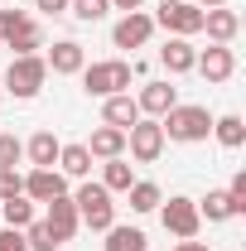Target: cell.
<instances>
[{
	"label": "cell",
	"mask_w": 246,
	"mask_h": 251,
	"mask_svg": "<svg viewBox=\"0 0 246 251\" xmlns=\"http://www.w3.org/2000/svg\"><path fill=\"white\" fill-rule=\"evenodd\" d=\"M87 155H92V159H116V155H125V130H116V126H97L92 140H87Z\"/></svg>",
	"instance_id": "18"
},
{
	"label": "cell",
	"mask_w": 246,
	"mask_h": 251,
	"mask_svg": "<svg viewBox=\"0 0 246 251\" xmlns=\"http://www.w3.org/2000/svg\"><path fill=\"white\" fill-rule=\"evenodd\" d=\"M49 213H44V222L53 227V237L58 242H68V237H77V227H82V218H77V203H73V193H63V198H53V203H44Z\"/></svg>",
	"instance_id": "11"
},
{
	"label": "cell",
	"mask_w": 246,
	"mask_h": 251,
	"mask_svg": "<svg viewBox=\"0 0 246 251\" xmlns=\"http://www.w3.org/2000/svg\"><path fill=\"white\" fill-rule=\"evenodd\" d=\"M159 130H164V140H208L213 135V116H208V106H169L164 116H159Z\"/></svg>",
	"instance_id": "1"
},
{
	"label": "cell",
	"mask_w": 246,
	"mask_h": 251,
	"mask_svg": "<svg viewBox=\"0 0 246 251\" xmlns=\"http://www.w3.org/2000/svg\"><path fill=\"white\" fill-rule=\"evenodd\" d=\"M106 251H150V237H145L140 227L111 222V227H106Z\"/></svg>",
	"instance_id": "20"
},
{
	"label": "cell",
	"mask_w": 246,
	"mask_h": 251,
	"mask_svg": "<svg viewBox=\"0 0 246 251\" xmlns=\"http://www.w3.org/2000/svg\"><path fill=\"white\" fill-rule=\"evenodd\" d=\"M68 15H77L82 25H97L111 15V0H68Z\"/></svg>",
	"instance_id": "27"
},
{
	"label": "cell",
	"mask_w": 246,
	"mask_h": 251,
	"mask_svg": "<svg viewBox=\"0 0 246 251\" xmlns=\"http://www.w3.org/2000/svg\"><path fill=\"white\" fill-rule=\"evenodd\" d=\"M125 150H130V159H140V164H154V159L164 155V130H159V121L154 116H140V121L125 130Z\"/></svg>",
	"instance_id": "6"
},
{
	"label": "cell",
	"mask_w": 246,
	"mask_h": 251,
	"mask_svg": "<svg viewBox=\"0 0 246 251\" xmlns=\"http://www.w3.org/2000/svg\"><path fill=\"white\" fill-rule=\"evenodd\" d=\"M0 251H29V242H25V232L5 227V232H0Z\"/></svg>",
	"instance_id": "33"
},
{
	"label": "cell",
	"mask_w": 246,
	"mask_h": 251,
	"mask_svg": "<svg viewBox=\"0 0 246 251\" xmlns=\"http://www.w3.org/2000/svg\"><path fill=\"white\" fill-rule=\"evenodd\" d=\"M10 49H15V58H20V53H39V49H44V29H39V25L29 20L25 29L10 39Z\"/></svg>",
	"instance_id": "28"
},
{
	"label": "cell",
	"mask_w": 246,
	"mask_h": 251,
	"mask_svg": "<svg viewBox=\"0 0 246 251\" xmlns=\"http://www.w3.org/2000/svg\"><path fill=\"white\" fill-rule=\"evenodd\" d=\"M150 34H154V20H150V15L125 10L121 20L111 25V44H116V49H145V44H150Z\"/></svg>",
	"instance_id": "8"
},
{
	"label": "cell",
	"mask_w": 246,
	"mask_h": 251,
	"mask_svg": "<svg viewBox=\"0 0 246 251\" xmlns=\"http://www.w3.org/2000/svg\"><path fill=\"white\" fill-rule=\"evenodd\" d=\"M34 5H39L44 15H63V10H68V0H34Z\"/></svg>",
	"instance_id": "34"
},
{
	"label": "cell",
	"mask_w": 246,
	"mask_h": 251,
	"mask_svg": "<svg viewBox=\"0 0 246 251\" xmlns=\"http://www.w3.org/2000/svg\"><path fill=\"white\" fill-rule=\"evenodd\" d=\"M25 25H29V15H25V10H0V44H10Z\"/></svg>",
	"instance_id": "30"
},
{
	"label": "cell",
	"mask_w": 246,
	"mask_h": 251,
	"mask_svg": "<svg viewBox=\"0 0 246 251\" xmlns=\"http://www.w3.org/2000/svg\"><path fill=\"white\" fill-rule=\"evenodd\" d=\"M125 193H130V213H154V208L164 203L159 184H150V179H135V184L125 188Z\"/></svg>",
	"instance_id": "24"
},
{
	"label": "cell",
	"mask_w": 246,
	"mask_h": 251,
	"mask_svg": "<svg viewBox=\"0 0 246 251\" xmlns=\"http://www.w3.org/2000/svg\"><path fill=\"white\" fill-rule=\"evenodd\" d=\"M174 251H213V247H208V242H198V237H193V242H179V247H174Z\"/></svg>",
	"instance_id": "35"
},
{
	"label": "cell",
	"mask_w": 246,
	"mask_h": 251,
	"mask_svg": "<svg viewBox=\"0 0 246 251\" xmlns=\"http://www.w3.org/2000/svg\"><path fill=\"white\" fill-rule=\"evenodd\" d=\"M44 82H49V63L39 58V53H20V58H10V68H5V87L20 97V101L39 97V92H44Z\"/></svg>",
	"instance_id": "3"
},
{
	"label": "cell",
	"mask_w": 246,
	"mask_h": 251,
	"mask_svg": "<svg viewBox=\"0 0 246 251\" xmlns=\"http://www.w3.org/2000/svg\"><path fill=\"white\" fill-rule=\"evenodd\" d=\"M25 242H29V251H58V247H63L58 237H53V227H49L44 218H34L29 227H25Z\"/></svg>",
	"instance_id": "26"
},
{
	"label": "cell",
	"mask_w": 246,
	"mask_h": 251,
	"mask_svg": "<svg viewBox=\"0 0 246 251\" xmlns=\"http://www.w3.org/2000/svg\"><path fill=\"white\" fill-rule=\"evenodd\" d=\"M140 121V106H135V97L130 92H116L101 101V126H116V130H130V126Z\"/></svg>",
	"instance_id": "16"
},
{
	"label": "cell",
	"mask_w": 246,
	"mask_h": 251,
	"mask_svg": "<svg viewBox=\"0 0 246 251\" xmlns=\"http://www.w3.org/2000/svg\"><path fill=\"white\" fill-rule=\"evenodd\" d=\"M159 63H164V73H169V77H179V73H193V63H198V49H193V39H179V34H169V44L159 49Z\"/></svg>",
	"instance_id": "14"
},
{
	"label": "cell",
	"mask_w": 246,
	"mask_h": 251,
	"mask_svg": "<svg viewBox=\"0 0 246 251\" xmlns=\"http://www.w3.org/2000/svg\"><path fill=\"white\" fill-rule=\"evenodd\" d=\"M145 0H111V10H140Z\"/></svg>",
	"instance_id": "36"
},
{
	"label": "cell",
	"mask_w": 246,
	"mask_h": 251,
	"mask_svg": "<svg viewBox=\"0 0 246 251\" xmlns=\"http://www.w3.org/2000/svg\"><path fill=\"white\" fill-rule=\"evenodd\" d=\"M198 218H208V222H227V218H237V208H232L227 188H213V193L198 203Z\"/></svg>",
	"instance_id": "25"
},
{
	"label": "cell",
	"mask_w": 246,
	"mask_h": 251,
	"mask_svg": "<svg viewBox=\"0 0 246 251\" xmlns=\"http://www.w3.org/2000/svg\"><path fill=\"white\" fill-rule=\"evenodd\" d=\"M0 218H5V227H15V232H25L39 213H34V198H25V193H15V198H5L0 203Z\"/></svg>",
	"instance_id": "22"
},
{
	"label": "cell",
	"mask_w": 246,
	"mask_h": 251,
	"mask_svg": "<svg viewBox=\"0 0 246 251\" xmlns=\"http://www.w3.org/2000/svg\"><path fill=\"white\" fill-rule=\"evenodd\" d=\"M82 92L87 97H116V92H130V63L125 58H106V63H87L82 73Z\"/></svg>",
	"instance_id": "2"
},
{
	"label": "cell",
	"mask_w": 246,
	"mask_h": 251,
	"mask_svg": "<svg viewBox=\"0 0 246 251\" xmlns=\"http://www.w3.org/2000/svg\"><path fill=\"white\" fill-rule=\"evenodd\" d=\"M73 203H77V218L82 227H92V232H106L111 222H116V203H111V193L101 184H82L73 193Z\"/></svg>",
	"instance_id": "4"
},
{
	"label": "cell",
	"mask_w": 246,
	"mask_h": 251,
	"mask_svg": "<svg viewBox=\"0 0 246 251\" xmlns=\"http://www.w3.org/2000/svg\"><path fill=\"white\" fill-rule=\"evenodd\" d=\"M53 169H58L63 179H87V174H92V155H87V145H63Z\"/></svg>",
	"instance_id": "19"
},
{
	"label": "cell",
	"mask_w": 246,
	"mask_h": 251,
	"mask_svg": "<svg viewBox=\"0 0 246 251\" xmlns=\"http://www.w3.org/2000/svg\"><path fill=\"white\" fill-rule=\"evenodd\" d=\"M213 5H227V0H198V10H213Z\"/></svg>",
	"instance_id": "37"
},
{
	"label": "cell",
	"mask_w": 246,
	"mask_h": 251,
	"mask_svg": "<svg viewBox=\"0 0 246 251\" xmlns=\"http://www.w3.org/2000/svg\"><path fill=\"white\" fill-rule=\"evenodd\" d=\"M106 169H101V188L106 193H125V188L135 184V174H130V159L125 155H116V159H101Z\"/></svg>",
	"instance_id": "23"
},
{
	"label": "cell",
	"mask_w": 246,
	"mask_h": 251,
	"mask_svg": "<svg viewBox=\"0 0 246 251\" xmlns=\"http://www.w3.org/2000/svg\"><path fill=\"white\" fill-rule=\"evenodd\" d=\"M208 82H227L232 73H237V53H232V44H208L203 53H198V63H193Z\"/></svg>",
	"instance_id": "9"
},
{
	"label": "cell",
	"mask_w": 246,
	"mask_h": 251,
	"mask_svg": "<svg viewBox=\"0 0 246 251\" xmlns=\"http://www.w3.org/2000/svg\"><path fill=\"white\" fill-rule=\"evenodd\" d=\"M20 159H25V140L10 135V130H0V169H15Z\"/></svg>",
	"instance_id": "29"
},
{
	"label": "cell",
	"mask_w": 246,
	"mask_h": 251,
	"mask_svg": "<svg viewBox=\"0 0 246 251\" xmlns=\"http://www.w3.org/2000/svg\"><path fill=\"white\" fill-rule=\"evenodd\" d=\"M213 135H217L222 150H242L246 145V121L237 111H232V116H213Z\"/></svg>",
	"instance_id": "21"
},
{
	"label": "cell",
	"mask_w": 246,
	"mask_h": 251,
	"mask_svg": "<svg viewBox=\"0 0 246 251\" xmlns=\"http://www.w3.org/2000/svg\"><path fill=\"white\" fill-rule=\"evenodd\" d=\"M150 20H154V25H164L169 34H179V39L203 34V10H198V5H184V0H164Z\"/></svg>",
	"instance_id": "7"
},
{
	"label": "cell",
	"mask_w": 246,
	"mask_h": 251,
	"mask_svg": "<svg viewBox=\"0 0 246 251\" xmlns=\"http://www.w3.org/2000/svg\"><path fill=\"white\" fill-rule=\"evenodd\" d=\"M227 198H232V208H237V213H246V169H237V174H232Z\"/></svg>",
	"instance_id": "32"
},
{
	"label": "cell",
	"mask_w": 246,
	"mask_h": 251,
	"mask_svg": "<svg viewBox=\"0 0 246 251\" xmlns=\"http://www.w3.org/2000/svg\"><path fill=\"white\" fill-rule=\"evenodd\" d=\"M135 106H140V116H154V121H159L169 106H179V92H174L169 82H145L140 97H135Z\"/></svg>",
	"instance_id": "15"
},
{
	"label": "cell",
	"mask_w": 246,
	"mask_h": 251,
	"mask_svg": "<svg viewBox=\"0 0 246 251\" xmlns=\"http://www.w3.org/2000/svg\"><path fill=\"white\" fill-rule=\"evenodd\" d=\"M15 193H25V174L20 169H0V203L15 198Z\"/></svg>",
	"instance_id": "31"
},
{
	"label": "cell",
	"mask_w": 246,
	"mask_h": 251,
	"mask_svg": "<svg viewBox=\"0 0 246 251\" xmlns=\"http://www.w3.org/2000/svg\"><path fill=\"white\" fill-rule=\"evenodd\" d=\"M49 73H53V77H77V73H82V68H87V53H82V44H77V39H58V44H53V49H49Z\"/></svg>",
	"instance_id": "10"
},
{
	"label": "cell",
	"mask_w": 246,
	"mask_h": 251,
	"mask_svg": "<svg viewBox=\"0 0 246 251\" xmlns=\"http://www.w3.org/2000/svg\"><path fill=\"white\" fill-rule=\"evenodd\" d=\"M63 193H68V179L58 169H29L25 174V198H34V203H53Z\"/></svg>",
	"instance_id": "12"
},
{
	"label": "cell",
	"mask_w": 246,
	"mask_h": 251,
	"mask_svg": "<svg viewBox=\"0 0 246 251\" xmlns=\"http://www.w3.org/2000/svg\"><path fill=\"white\" fill-rule=\"evenodd\" d=\"M58 150H63V140L53 135V130H39V135L25 140V155H29L34 169H53V164H58Z\"/></svg>",
	"instance_id": "17"
},
{
	"label": "cell",
	"mask_w": 246,
	"mask_h": 251,
	"mask_svg": "<svg viewBox=\"0 0 246 251\" xmlns=\"http://www.w3.org/2000/svg\"><path fill=\"white\" fill-rule=\"evenodd\" d=\"M154 213H159V222H164V232H174L179 242H193V237H198V227H203L198 203H193V198H169V203H159Z\"/></svg>",
	"instance_id": "5"
},
{
	"label": "cell",
	"mask_w": 246,
	"mask_h": 251,
	"mask_svg": "<svg viewBox=\"0 0 246 251\" xmlns=\"http://www.w3.org/2000/svg\"><path fill=\"white\" fill-rule=\"evenodd\" d=\"M242 29V15L237 10H227V5H213V10H203V34L213 39V44H232Z\"/></svg>",
	"instance_id": "13"
}]
</instances>
